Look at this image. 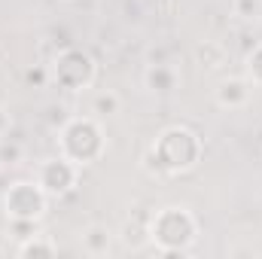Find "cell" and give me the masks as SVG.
<instances>
[{
  "label": "cell",
  "mask_w": 262,
  "mask_h": 259,
  "mask_svg": "<svg viewBox=\"0 0 262 259\" xmlns=\"http://www.w3.org/2000/svg\"><path fill=\"white\" fill-rule=\"evenodd\" d=\"M201 137L186 125H171L165 128L149 146V156L146 162H156L152 171L156 174H165V177H174V174H186L192 171L198 162H201Z\"/></svg>",
  "instance_id": "cell-1"
},
{
  "label": "cell",
  "mask_w": 262,
  "mask_h": 259,
  "mask_svg": "<svg viewBox=\"0 0 262 259\" xmlns=\"http://www.w3.org/2000/svg\"><path fill=\"white\" fill-rule=\"evenodd\" d=\"M198 238V220L192 210L168 204L149 217V241L162 256H183Z\"/></svg>",
  "instance_id": "cell-2"
},
{
  "label": "cell",
  "mask_w": 262,
  "mask_h": 259,
  "mask_svg": "<svg viewBox=\"0 0 262 259\" xmlns=\"http://www.w3.org/2000/svg\"><path fill=\"white\" fill-rule=\"evenodd\" d=\"M107 149V137L101 128V119L95 116H70L58 128V156L70 159L73 165L85 168L95 165Z\"/></svg>",
  "instance_id": "cell-3"
},
{
  "label": "cell",
  "mask_w": 262,
  "mask_h": 259,
  "mask_svg": "<svg viewBox=\"0 0 262 259\" xmlns=\"http://www.w3.org/2000/svg\"><path fill=\"white\" fill-rule=\"evenodd\" d=\"M6 220H43L49 207V195L37 180H18L3 192Z\"/></svg>",
  "instance_id": "cell-4"
},
{
  "label": "cell",
  "mask_w": 262,
  "mask_h": 259,
  "mask_svg": "<svg viewBox=\"0 0 262 259\" xmlns=\"http://www.w3.org/2000/svg\"><path fill=\"white\" fill-rule=\"evenodd\" d=\"M49 70H52V79H55L61 89H67V92H82V89H89V85L95 82V73H98L95 58H92L89 52H82V49H64Z\"/></svg>",
  "instance_id": "cell-5"
},
{
  "label": "cell",
  "mask_w": 262,
  "mask_h": 259,
  "mask_svg": "<svg viewBox=\"0 0 262 259\" xmlns=\"http://www.w3.org/2000/svg\"><path fill=\"white\" fill-rule=\"evenodd\" d=\"M37 183L43 186V192L49 195V198H61V195L76 189V183H79V165H73L64 156L49 159V162H43L37 168Z\"/></svg>",
  "instance_id": "cell-6"
},
{
  "label": "cell",
  "mask_w": 262,
  "mask_h": 259,
  "mask_svg": "<svg viewBox=\"0 0 262 259\" xmlns=\"http://www.w3.org/2000/svg\"><path fill=\"white\" fill-rule=\"evenodd\" d=\"M250 95H253V82L247 76H229L216 85V104L223 110H244L250 104Z\"/></svg>",
  "instance_id": "cell-7"
},
{
  "label": "cell",
  "mask_w": 262,
  "mask_h": 259,
  "mask_svg": "<svg viewBox=\"0 0 262 259\" xmlns=\"http://www.w3.org/2000/svg\"><path fill=\"white\" fill-rule=\"evenodd\" d=\"M113 232L104 223H92L79 232V247L85 256H110L113 253Z\"/></svg>",
  "instance_id": "cell-8"
},
{
  "label": "cell",
  "mask_w": 262,
  "mask_h": 259,
  "mask_svg": "<svg viewBox=\"0 0 262 259\" xmlns=\"http://www.w3.org/2000/svg\"><path fill=\"white\" fill-rule=\"evenodd\" d=\"M143 79H146V89H152L159 95H168V92L177 89L180 73H177V67L168 64V61H152V64L146 67V76Z\"/></svg>",
  "instance_id": "cell-9"
},
{
  "label": "cell",
  "mask_w": 262,
  "mask_h": 259,
  "mask_svg": "<svg viewBox=\"0 0 262 259\" xmlns=\"http://www.w3.org/2000/svg\"><path fill=\"white\" fill-rule=\"evenodd\" d=\"M195 64L204 70V73H213V70H223L226 61H229V52L220 40H201L195 46Z\"/></svg>",
  "instance_id": "cell-10"
},
{
  "label": "cell",
  "mask_w": 262,
  "mask_h": 259,
  "mask_svg": "<svg viewBox=\"0 0 262 259\" xmlns=\"http://www.w3.org/2000/svg\"><path fill=\"white\" fill-rule=\"evenodd\" d=\"M119 238H122V244L131 247V250H143L149 244V217H134V220H128Z\"/></svg>",
  "instance_id": "cell-11"
},
{
  "label": "cell",
  "mask_w": 262,
  "mask_h": 259,
  "mask_svg": "<svg viewBox=\"0 0 262 259\" xmlns=\"http://www.w3.org/2000/svg\"><path fill=\"white\" fill-rule=\"evenodd\" d=\"M21 259H31V256H55L58 253V244L55 241H49V235H43V232H37V235H31V238H25L21 244H18V250H15Z\"/></svg>",
  "instance_id": "cell-12"
},
{
  "label": "cell",
  "mask_w": 262,
  "mask_h": 259,
  "mask_svg": "<svg viewBox=\"0 0 262 259\" xmlns=\"http://www.w3.org/2000/svg\"><path fill=\"white\" fill-rule=\"evenodd\" d=\"M116 113H122V98L113 89H104V92L92 95V116L95 119H107V116H116Z\"/></svg>",
  "instance_id": "cell-13"
},
{
  "label": "cell",
  "mask_w": 262,
  "mask_h": 259,
  "mask_svg": "<svg viewBox=\"0 0 262 259\" xmlns=\"http://www.w3.org/2000/svg\"><path fill=\"white\" fill-rule=\"evenodd\" d=\"M232 15L241 21H256L262 18V0H232Z\"/></svg>",
  "instance_id": "cell-14"
},
{
  "label": "cell",
  "mask_w": 262,
  "mask_h": 259,
  "mask_svg": "<svg viewBox=\"0 0 262 259\" xmlns=\"http://www.w3.org/2000/svg\"><path fill=\"white\" fill-rule=\"evenodd\" d=\"M21 156H25V149H21V143H18V140L0 137V165H3V168L18 165V162H21Z\"/></svg>",
  "instance_id": "cell-15"
},
{
  "label": "cell",
  "mask_w": 262,
  "mask_h": 259,
  "mask_svg": "<svg viewBox=\"0 0 262 259\" xmlns=\"http://www.w3.org/2000/svg\"><path fill=\"white\" fill-rule=\"evenodd\" d=\"M247 79L262 89V43H256L253 52L247 55Z\"/></svg>",
  "instance_id": "cell-16"
},
{
  "label": "cell",
  "mask_w": 262,
  "mask_h": 259,
  "mask_svg": "<svg viewBox=\"0 0 262 259\" xmlns=\"http://www.w3.org/2000/svg\"><path fill=\"white\" fill-rule=\"evenodd\" d=\"M37 223L40 220H6V226H9V232L18 238V241H25V238H31V235H37L40 229H37Z\"/></svg>",
  "instance_id": "cell-17"
},
{
  "label": "cell",
  "mask_w": 262,
  "mask_h": 259,
  "mask_svg": "<svg viewBox=\"0 0 262 259\" xmlns=\"http://www.w3.org/2000/svg\"><path fill=\"white\" fill-rule=\"evenodd\" d=\"M49 79H52V70H49V67H43V64H34V67H28V70H25V82H28V85H34V89H43Z\"/></svg>",
  "instance_id": "cell-18"
},
{
  "label": "cell",
  "mask_w": 262,
  "mask_h": 259,
  "mask_svg": "<svg viewBox=\"0 0 262 259\" xmlns=\"http://www.w3.org/2000/svg\"><path fill=\"white\" fill-rule=\"evenodd\" d=\"M9 125H12L9 110H6V107H0V137H6V134H9Z\"/></svg>",
  "instance_id": "cell-19"
},
{
  "label": "cell",
  "mask_w": 262,
  "mask_h": 259,
  "mask_svg": "<svg viewBox=\"0 0 262 259\" xmlns=\"http://www.w3.org/2000/svg\"><path fill=\"white\" fill-rule=\"evenodd\" d=\"M253 149H256V156L262 159V131L256 134V140H253Z\"/></svg>",
  "instance_id": "cell-20"
}]
</instances>
